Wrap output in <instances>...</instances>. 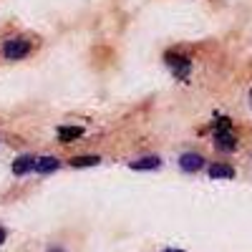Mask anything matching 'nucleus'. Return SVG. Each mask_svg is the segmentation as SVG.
Listing matches in <instances>:
<instances>
[{
	"instance_id": "obj_2",
	"label": "nucleus",
	"mask_w": 252,
	"mask_h": 252,
	"mask_svg": "<svg viewBox=\"0 0 252 252\" xmlns=\"http://www.w3.org/2000/svg\"><path fill=\"white\" fill-rule=\"evenodd\" d=\"M215 146L220 152H232L237 146V139H235V134L229 129H217L215 131Z\"/></svg>"
},
{
	"instance_id": "obj_6",
	"label": "nucleus",
	"mask_w": 252,
	"mask_h": 252,
	"mask_svg": "<svg viewBox=\"0 0 252 252\" xmlns=\"http://www.w3.org/2000/svg\"><path fill=\"white\" fill-rule=\"evenodd\" d=\"M61 166V161L56 159V157H40V159H35V166L33 169L35 172H40V174H51V172H56Z\"/></svg>"
},
{
	"instance_id": "obj_14",
	"label": "nucleus",
	"mask_w": 252,
	"mask_h": 252,
	"mask_svg": "<svg viewBox=\"0 0 252 252\" xmlns=\"http://www.w3.org/2000/svg\"><path fill=\"white\" fill-rule=\"evenodd\" d=\"M250 106H252V91H250Z\"/></svg>"
},
{
	"instance_id": "obj_13",
	"label": "nucleus",
	"mask_w": 252,
	"mask_h": 252,
	"mask_svg": "<svg viewBox=\"0 0 252 252\" xmlns=\"http://www.w3.org/2000/svg\"><path fill=\"white\" fill-rule=\"evenodd\" d=\"M48 252H63V250H58V247H53V250H48Z\"/></svg>"
},
{
	"instance_id": "obj_5",
	"label": "nucleus",
	"mask_w": 252,
	"mask_h": 252,
	"mask_svg": "<svg viewBox=\"0 0 252 252\" xmlns=\"http://www.w3.org/2000/svg\"><path fill=\"white\" fill-rule=\"evenodd\" d=\"M35 166V159L31 157V154H23V157H18L15 161H13V174H18V177H23V174H28L31 169Z\"/></svg>"
},
{
	"instance_id": "obj_9",
	"label": "nucleus",
	"mask_w": 252,
	"mask_h": 252,
	"mask_svg": "<svg viewBox=\"0 0 252 252\" xmlns=\"http://www.w3.org/2000/svg\"><path fill=\"white\" fill-rule=\"evenodd\" d=\"M81 134H83L81 126H61V129H58V139L61 141H76Z\"/></svg>"
},
{
	"instance_id": "obj_12",
	"label": "nucleus",
	"mask_w": 252,
	"mask_h": 252,
	"mask_svg": "<svg viewBox=\"0 0 252 252\" xmlns=\"http://www.w3.org/2000/svg\"><path fill=\"white\" fill-rule=\"evenodd\" d=\"M164 252H184V250H164Z\"/></svg>"
},
{
	"instance_id": "obj_3",
	"label": "nucleus",
	"mask_w": 252,
	"mask_h": 252,
	"mask_svg": "<svg viewBox=\"0 0 252 252\" xmlns=\"http://www.w3.org/2000/svg\"><path fill=\"white\" fill-rule=\"evenodd\" d=\"M179 166H182L184 172H199L202 166H204V159L199 154H194V152H187V154L179 157Z\"/></svg>"
},
{
	"instance_id": "obj_11",
	"label": "nucleus",
	"mask_w": 252,
	"mask_h": 252,
	"mask_svg": "<svg viewBox=\"0 0 252 252\" xmlns=\"http://www.w3.org/2000/svg\"><path fill=\"white\" fill-rule=\"evenodd\" d=\"M5 237H8V235H5V229H3V227H0V245H3V242H5Z\"/></svg>"
},
{
	"instance_id": "obj_7",
	"label": "nucleus",
	"mask_w": 252,
	"mask_h": 252,
	"mask_svg": "<svg viewBox=\"0 0 252 252\" xmlns=\"http://www.w3.org/2000/svg\"><path fill=\"white\" fill-rule=\"evenodd\" d=\"M235 169L229 164H212L209 166V179H232Z\"/></svg>"
},
{
	"instance_id": "obj_4",
	"label": "nucleus",
	"mask_w": 252,
	"mask_h": 252,
	"mask_svg": "<svg viewBox=\"0 0 252 252\" xmlns=\"http://www.w3.org/2000/svg\"><path fill=\"white\" fill-rule=\"evenodd\" d=\"M166 63L174 68V73L179 76V78H184L187 76V71H189V58H182V56H174V53H166Z\"/></svg>"
},
{
	"instance_id": "obj_10",
	"label": "nucleus",
	"mask_w": 252,
	"mask_h": 252,
	"mask_svg": "<svg viewBox=\"0 0 252 252\" xmlns=\"http://www.w3.org/2000/svg\"><path fill=\"white\" fill-rule=\"evenodd\" d=\"M98 161H101V157L86 154V157H73V159H71V166H96Z\"/></svg>"
},
{
	"instance_id": "obj_1",
	"label": "nucleus",
	"mask_w": 252,
	"mask_h": 252,
	"mask_svg": "<svg viewBox=\"0 0 252 252\" xmlns=\"http://www.w3.org/2000/svg\"><path fill=\"white\" fill-rule=\"evenodd\" d=\"M28 51H31V43H28L26 38H10V40H5V46H3V56H5L8 61L23 58Z\"/></svg>"
},
{
	"instance_id": "obj_8",
	"label": "nucleus",
	"mask_w": 252,
	"mask_h": 252,
	"mask_svg": "<svg viewBox=\"0 0 252 252\" xmlns=\"http://www.w3.org/2000/svg\"><path fill=\"white\" fill-rule=\"evenodd\" d=\"M161 164V159L159 157H141V159H136V161H131L129 166H131V169H157V166Z\"/></svg>"
}]
</instances>
